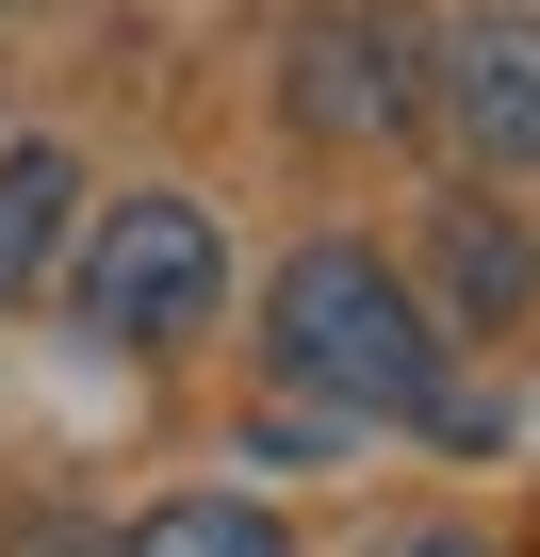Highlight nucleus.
I'll return each mask as SVG.
<instances>
[{"label":"nucleus","mask_w":540,"mask_h":557,"mask_svg":"<svg viewBox=\"0 0 540 557\" xmlns=\"http://www.w3.org/2000/svg\"><path fill=\"white\" fill-rule=\"evenodd\" d=\"M262 361H279L328 426H459L475 443V394L442 377V329H426V296L377 246H296L279 296H262Z\"/></svg>","instance_id":"f257e3e1"},{"label":"nucleus","mask_w":540,"mask_h":557,"mask_svg":"<svg viewBox=\"0 0 540 557\" xmlns=\"http://www.w3.org/2000/svg\"><path fill=\"white\" fill-rule=\"evenodd\" d=\"M66 296H83L99 345H197L213 296H229V230L197 197H115L83 230V262H66Z\"/></svg>","instance_id":"f03ea898"},{"label":"nucleus","mask_w":540,"mask_h":557,"mask_svg":"<svg viewBox=\"0 0 540 557\" xmlns=\"http://www.w3.org/2000/svg\"><path fill=\"white\" fill-rule=\"evenodd\" d=\"M410 115H426V34L393 17V0H312V17H296V132L377 148Z\"/></svg>","instance_id":"7ed1b4c3"},{"label":"nucleus","mask_w":540,"mask_h":557,"mask_svg":"<svg viewBox=\"0 0 540 557\" xmlns=\"http://www.w3.org/2000/svg\"><path fill=\"white\" fill-rule=\"evenodd\" d=\"M426 99L459 115L475 164H540V0H491L426 50Z\"/></svg>","instance_id":"20e7f679"},{"label":"nucleus","mask_w":540,"mask_h":557,"mask_svg":"<svg viewBox=\"0 0 540 557\" xmlns=\"http://www.w3.org/2000/svg\"><path fill=\"white\" fill-rule=\"evenodd\" d=\"M66 230H83V164L66 148H0V312L66 262Z\"/></svg>","instance_id":"39448f33"},{"label":"nucleus","mask_w":540,"mask_h":557,"mask_svg":"<svg viewBox=\"0 0 540 557\" xmlns=\"http://www.w3.org/2000/svg\"><path fill=\"white\" fill-rule=\"evenodd\" d=\"M442 296H459V329H507V312L540 296V246H524L491 197H442Z\"/></svg>","instance_id":"423d86ee"},{"label":"nucleus","mask_w":540,"mask_h":557,"mask_svg":"<svg viewBox=\"0 0 540 557\" xmlns=\"http://www.w3.org/2000/svg\"><path fill=\"white\" fill-rule=\"evenodd\" d=\"M115 557H296V541H279V508H246V492H164Z\"/></svg>","instance_id":"0eeeda50"},{"label":"nucleus","mask_w":540,"mask_h":557,"mask_svg":"<svg viewBox=\"0 0 540 557\" xmlns=\"http://www.w3.org/2000/svg\"><path fill=\"white\" fill-rule=\"evenodd\" d=\"M393 557H491V541H459V524H426V541H393Z\"/></svg>","instance_id":"6e6552de"}]
</instances>
